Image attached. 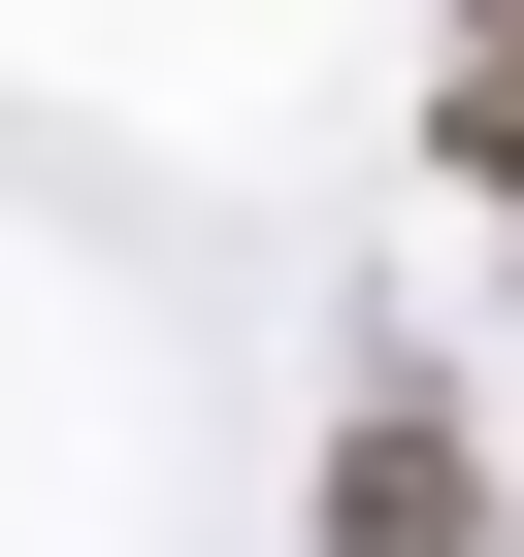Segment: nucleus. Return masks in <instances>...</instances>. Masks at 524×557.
<instances>
[{
    "label": "nucleus",
    "instance_id": "f257e3e1",
    "mask_svg": "<svg viewBox=\"0 0 524 557\" xmlns=\"http://www.w3.org/2000/svg\"><path fill=\"white\" fill-rule=\"evenodd\" d=\"M328 557H524V524H491L459 361H361V426H328Z\"/></svg>",
    "mask_w": 524,
    "mask_h": 557
}]
</instances>
